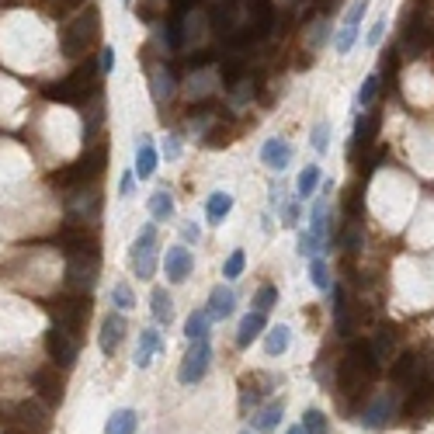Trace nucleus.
Returning <instances> with one entry per match:
<instances>
[{"label":"nucleus","instance_id":"obj_39","mask_svg":"<svg viewBox=\"0 0 434 434\" xmlns=\"http://www.w3.org/2000/svg\"><path fill=\"white\" fill-rule=\"evenodd\" d=\"M361 244H365L361 223H347V251H351V254H358V251H361Z\"/></svg>","mask_w":434,"mask_h":434},{"label":"nucleus","instance_id":"obj_40","mask_svg":"<svg viewBox=\"0 0 434 434\" xmlns=\"http://www.w3.org/2000/svg\"><path fill=\"white\" fill-rule=\"evenodd\" d=\"M278 212H282V223L285 226H299V205L296 201H282Z\"/></svg>","mask_w":434,"mask_h":434},{"label":"nucleus","instance_id":"obj_21","mask_svg":"<svg viewBox=\"0 0 434 434\" xmlns=\"http://www.w3.org/2000/svg\"><path fill=\"white\" fill-rule=\"evenodd\" d=\"M230 208H233V195H230V191H212L208 201H205V219H208L212 226H223V219L230 215Z\"/></svg>","mask_w":434,"mask_h":434},{"label":"nucleus","instance_id":"obj_17","mask_svg":"<svg viewBox=\"0 0 434 434\" xmlns=\"http://www.w3.org/2000/svg\"><path fill=\"white\" fill-rule=\"evenodd\" d=\"M101 163H105V150H94V153H87L80 163H73L70 170H63V174H60V181H73V184L91 181V177H98V174H101Z\"/></svg>","mask_w":434,"mask_h":434},{"label":"nucleus","instance_id":"obj_8","mask_svg":"<svg viewBox=\"0 0 434 434\" xmlns=\"http://www.w3.org/2000/svg\"><path fill=\"white\" fill-rule=\"evenodd\" d=\"M94 35H98V11H87V25H84V18H80L77 25L66 28V35H63V53H70V56L87 53V49L94 46Z\"/></svg>","mask_w":434,"mask_h":434},{"label":"nucleus","instance_id":"obj_36","mask_svg":"<svg viewBox=\"0 0 434 434\" xmlns=\"http://www.w3.org/2000/svg\"><path fill=\"white\" fill-rule=\"evenodd\" d=\"M375 91H379V73H368L358 87V108H368L375 101Z\"/></svg>","mask_w":434,"mask_h":434},{"label":"nucleus","instance_id":"obj_30","mask_svg":"<svg viewBox=\"0 0 434 434\" xmlns=\"http://www.w3.org/2000/svg\"><path fill=\"white\" fill-rule=\"evenodd\" d=\"M170 98H174V73H170V70H156V73H153V101L163 105V101H170Z\"/></svg>","mask_w":434,"mask_h":434},{"label":"nucleus","instance_id":"obj_5","mask_svg":"<svg viewBox=\"0 0 434 434\" xmlns=\"http://www.w3.org/2000/svg\"><path fill=\"white\" fill-rule=\"evenodd\" d=\"M365 15H368V0H351V8L344 11V21H341V28H337V35H334V49H337L341 56L351 53V46L358 42V32H361Z\"/></svg>","mask_w":434,"mask_h":434},{"label":"nucleus","instance_id":"obj_9","mask_svg":"<svg viewBox=\"0 0 434 434\" xmlns=\"http://www.w3.org/2000/svg\"><path fill=\"white\" fill-rule=\"evenodd\" d=\"M87 313H91V306H87V296H84V292H80L77 299L56 302V309H53L56 327H63V330H70V334H80V327L87 323Z\"/></svg>","mask_w":434,"mask_h":434},{"label":"nucleus","instance_id":"obj_41","mask_svg":"<svg viewBox=\"0 0 434 434\" xmlns=\"http://www.w3.org/2000/svg\"><path fill=\"white\" fill-rule=\"evenodd\" d=\"M382 35H386V18L372 21V28H368V35H365V46H368V49H375V46L382 42Z\"/></svg>","mask_w":434,"mask_h":434},{"label":"nucleus","instance_id":"obj_44","mask_svg":"<svg viewBox=\"0 0 434 434\" xmlns=\"http://www.w3.org/2000/svg\"><path fill=\"white\" fill-rule=\"evenodd\" d=\"M181 237H184L188 244H198V240H201V230H198L195 223H184V226H181Z\"/></svg>","mask_w":434,"mask_h":434},{"label":"nucleus","instance_id":"obj_22","mask_svg":"<svg viewBox=\"0 0 434 434\" xmlns=\"http://www.w3.org/2000/svg\"><path fill=\"white\" fill-rule=\"evenodd\" d=\"M427 46H431V28H427L424 21H410V25H406V35H403V49H406L410 56H420Z\"/></svg>","mask_w":434,"mask_h":434},{"label":"nucleus","instance_id":"obj_28","mask_svg":"<svg viewBox=\"0 0 434 434\" xmlns=\"http://www.w3.org/2000/svg\"><path fill=\"white\" fill-rule=\"evenodd\" d=\"M150 302H153V320H156L160 327H167V323L174 320V299L167 296V289H153Z\"/></svg>","mask_w":434,"mask_h":434},{"label":"nucleus","instance_id":"obj_3","mask_svg":"<svg viewBox=\"0 0 434 434\" xmlns=\"http://www.w3.org/2000/svg\"><path fill=\"white\" fill-rule=\"evenodd\" d=\"M129 264H132V271L139 275V282L153 278V271H156V226H153V223L143 226V233L136 237V244H132V251H129Z\"/></svg>","mask_w":434,"mask_h":434},{"label":"nucleus","instance_id":"obj_19","mask_svg":"<svg viewBox=\"0 0 434 434\" xmlns=\"http://www.w3.org/2000/svg\"><path fill=\"white\" fill-rule=\"evenodd\" d=\"M392 382H403V386H417L420 379H427V372H424V361L417 358V354H403L396 365H392Z\"/></svg>","mask_w":434,"mask_h":434},{"label":"nucleus","instance_id":"obj_15","mask_svg":"<svg viewBox=\"0 0 434 434\" xmlns=\"http://www.w3.org/2000/svg\"><path fill=\"white\" fill-rule=\"evenodd\" d=\"M163 351V337H160V330L156 327H146V330H139V344H136V368H150L153 365V358Z\"/></svg>","mask_w":434,"mask_h":434},{"label":"nucleus","instance_id":"obj_1","mask_svg":"<svg viewBox=\"0 0 434 434\" xmlns=\"http://www.w3.org/2000/svg\"><path fill=\"white\" fill-rule=\"evenodd\" d=\"M375 375H379V354L372 351V344H354V347L344 354L341 368H337V389H341L344 396L361 392Z\"/></svg>","mask_w":434,"mask_h":434},{"label":"nucleus","instance_id":"obj_27","mask_svg":"<svg viewBox=\"0 0 434 434\" xmlns=\"http://www.w3.org/2000/svg\"><path fill=\"white\" fill-rule=\"evenodd\" d=\"M136 424H139V413L136 410H115L105 424V434H136Z\"/></svg>","mask_w":434,"mask_h":434},{"label":"nucleus","instance_id":"obj_32","mask_svg":"<svg viewBox=\"0 0 434 434\" xmlns=\"http://www.w3.org/2000/svg\"><path fill=\"white\" fill-rule=\"evenodd\" d=\"M111 306H115L118 313H129V309L136 306V296H132L129 282H118V285H111Z\"/></svg>","mask_w":434,"mask_h":434},{"label":"nucleus","instance_id":"obj_11","mask_svg":"<svg viewBox=\"0 0 434 434\" xmlns=\"http://www.w3.org/2000/svg\"><path fill=\"white\" fill-rule=\"evenodd\" d=\"M163 271H167V282H174V285H181V282H188V275L195 271V254L188 251V247H167V254H163Z\"/></svg>","mask_w":434,"mask_h":434},{"label":"nucleus","instance_id":"obj_4","mask_svg":"<svg viewBox=\"0 0 434 434\" xmlns=\"http://www.w3.org/2000/svg\"><path fill=\"white\" fill-rule=\"evenodd\" d=\"M208 365H212V344H208V337L191 341L188 354L181 358L177 382H181V386H195V382H201V379H205V372H208Z\"/></svg>","mask_w":434,"mask_h":434},{"label":"nucleus","instance_id":"obj_25","mask_svg":"<svg viewBox=\"0 0 434 434\" xmlns=\"http://www.w3.org/2000/svg\"><path fill=\"white\" fill-rule=\"evenodd\" d=\"M146 208H150V215H153L156 223H167L170 215H174V195H170L167 188H160V191H153V195H150Z\"/></svg>","mask_w":434,"mask_h":434},{"label":"nucleus","instance_id":"obj_26","mask_svg":"<svg viewBox=\"0 0 434 434\" xmlns=\"http://www.w3.org/2000/svg\"><path fill=\"white\" fill-rule=\"evenodd\" d=\"M320 181H323V174H320V163H309L299 177H296V198L299 201H306V198H313L316 195V188H320Z\"/></svg>","mask_w":434,"mask_h":434},{"label":"nucleus","instance_id":"obj_18","mask_svg":"<svg viewBox=\"0 0 434 434\" xmlns=\"http://www.w3.org/2000/svg\"><path fill=\"white\" fill-rule=\"evenodd\" d=\"M264 330H268V313L251 309V313L240 320V327H237V347H251V344H254Z\"/></svg>","mask_w":434,"mask_h":434},{"label":"nucleus","instance_id":"obj_48","mask_svg":"<svg viewBox=\"0 0 434 434\" xmlns=\"http://www.w3.org/2000/svg\"><path fill=\"white\" fill-rule=\"evenodd\" d=\"M247 434H251V431H247Z\"/></svg>","mask_w":434,"mask_h":434},{"label":"nucleus","instance_id":"obj_43","mask_svg":"<svg viewBox=\"0 0 434 434\" xmlns=\"http://www.w3.org/2000/svg\"><path fill=\"white\" fill-rule=\"evenodd\" d=\"M163 156H167V160H177V156H181V139H177V136H167V143H163Z\"/></svg>","mask_w":434,"mask_h":434},{"label":"nucleus","instance_id":"obj_34","mask_svg":"<svg viewBox=\"0 0 434 434\" xmlns=\"http://www.w3.org/2000/svg\"><path fill=\"white\" fill-rule=\"evenodd\" d=\"M275 306H278V289L275 285H261L257 296H254V309L257 313H271Z\"/></svg>","mask_w":434,"mask_h":434},{"label":"nucleus","instance_id":"obj_38","mask_svg":"<svg viewBox=\"0 0 434 434\" xmlns=\"http://www.w3.org/2000/svg\"><path fill=\"white\" fill-rule=\"evenodd\" d=\"M309 143H313V150L323 156V153L330 150V125H327V122H316V125H313V136H309Z\"/></svg>","mask_w":434,"mask_h":434},{"label":"nucleus","instance_id":"obj_14","mask_svg":"<svg viewBox=\"0 0 434 434\" xmlns=\"http://www.w3.org/2000/svg\"><path fill=\"white\" fill-rule=\"evenodd\" d=\"M208 316H212V323L215 320H230L233 313H237V292L230 289V285H215L212 292H208Z\"/></svg>","mask_w":434,"mask_h":434},{"label":"nucleus","instance_id":"obj_47","mask_svg":"<svg viewBox=\"0 0 434 434\" xmlns=\"http://www.w3.org/2000/svg\"><path fill=\"white\" fill-rule=\"evenodd\" d=\"M4 434H25V431H18V427H11V431H4Z\"/></svg>","mask_w":434,"mask_h":434},{"label":"nucleus","instance_id":"obj_12","mask_svg":"<svg viewBox=\"0 0 434 434\" xmlns=\"http://www.w3.org/2000/svg\"><path fill=\"white\" fill-rule=\"evenodd\" d=\"M261 163H264L268 170L282 174V170L292 163V143H289V139H282V136L264 139V146H261Z\"/></svg>","mask_w":434,"mask_h":434},{"label":"nucleus","instance_id":"obj_24","mask_svg":"<svg viewBox=\"0 0 434 434\" xmlns=\"http://www.w3.org/2000/svg\"><path fill=\"white\" fill-rule=\"evenodd\" d=\"M289 344H292V330H289L285 323L268 327V334H264V351H268V358L285 354V351H289Z\"/></svg>","mask_w":434,"mask_h":434},{"label":"nucleus","instance_id":"obj_23","mask_svg":"<svg viewBox=\"0 0 434 434\" xmlns=\"http://www.w3.org/2000/svg\"><path fill=\"white\" fill-rule=\"evenodd\" d=\"M208 330H212L208 309H205V306H201V309H191L188 320H184V337H188V341H201V337H208Z\"/></svg>","mask_w":434,"mask_h":434},{"label":"nucleus","instance_id":"obj_13","mask_svg":"<svg viewBox=\"0 0 434 434\" xmlns=\"http://www.w3.org/2000/svg\"><path fill=\"white\" fill-rule=\"evenodd\" d=\"M15 413H18V417H11V420H15V427H18V431H25V434H42V431L49 427L46 406H39L35 399H32V403H18V406H15Z\"/></svg>","mask_w":434,"mask_h":434},{"label":"nucleus","instance_id":"obj_29","mask_svg":"<svg viewBox=\"0 0 434 434\" xmlns=\"http://www.w3.org/2000/svg\"><path fill=\"white\" fill-rule=\"evenodd\" d=\"M35 389L49 399V403H60L63 399V379L56 375L53 382H49V368H42V372H35Z\"/></svg>","mask_w":434,"mask_h":434},{"label":"nucleus","instance_id":"obj_10","mask_svg":"<svg viewBox=\"0 0 434 434\" xmlns=\"http://www.w3.org/2000/svg\"><path fill=\"white\" fill-rule=\"evenodd\" d=\"M125 330H129V323H125V313H108L105 320H101V334H98V344H101V354H115L118 347H122V341H125Z\"/></svg>","mask_w":434,"mask_h":434},{"label":"nucleus","instance_id":"obj_16","mask_svg":"<svg viewBox=\"0 0 434 434\" xmlns=\"http://www.w3.org/2000/svg\"><path fill=\"white\" fill-rule=\"evenodd\" d=\"M156 163H160V153H156L153 139H150V136H139V146H136V167H132V174H136L139 181H150V177L156 174Z\"/></svg>","mask_w":434,"mask_h":434},{"label":"nucleus","instance_id":"obj_2","mask_svg":"<svg viewBox=\"0 0 434 434\" xmlns=\"http://www.w3.org/2000/svg\"><path fill=\"white\" fill-rule=\"evenodd\" d=\"M98 268H101V257H98V244L91 240L87 247H73L70 251V268H66V282L73 292H91L94 282H98Z\"/></svg>","mask_w":434,"mask_h":434},{"label":"nucleus","instance_id":"obj_35","mask_svg":"<svg viewBox=\"0 0 434 434\" xmlns=\"http://www.w3.org/2000/svg\"><path fill=\"white\" fill-rule=\"evenodd\" d=\"M309 278H313V285L316 289H330V271H327V261L323 257H309Z\"/></svg>","mask_w":434,"mask_h":434},{"label":"nucleus","instance_id":"obj_20","mask_svg":"<svg viewBox=\"0 0 434 434\" xmlns=\"http://www.w3.org/2000/svg\"><path fill=\"white\" fill-rule=\"evenodd\" d=\"M282 413H285L282 399H271L268 406H261V410L251 417V431H254V434H271V431H278V424H282Z\"/></svg>","mask_w":434,"mask_h":434},{"label":"nucleus","instance_id":"obj_7","mask_svg":"<svg viewBox=\"0 0 434 434\" xmlns=\"http://www.w3.org/2000/svg\"><path fill=\"white\" fill-rule=\"evenodd\" d=\"M46 351H49L53 365L70 368V365L77 361V334H70V330H63V327H53V330L46 334Z\"/></svg>","mask_w":434,"mask_h":434},{"label":"nucleus","instance_id":"obj_46","mask_svg":"<svg viewBox=\"0 0 434 434\" xmlns=\"http://www.w3.org/2000/svg\"><path fill=\"white\" fill-rule=\"evenodd\" d=\"M289 434H309V431H306V427H302V424H296V427H292V431H289Z\"/></svg>","mask_w":434,"mask_h":434},{"label":"nucleus","instance_id":"obj_6","mask_svg":"<svg viewBox=\"0 0 434 434\" xmlns=\"http://www.w3.org/2000/svg\"><path fill=\"white\" fill-rule=\"evenodd\" d=\"M396 410H399V399H396V392H379V396H372V403L361 410V427H368V431H382V427H389V420L396 417Z\"/></svg>","mask_w":434,"mask_h":434},{"label":"nucleus","instance_id":"obj_45","mask_svg":"<svg viewBox=\"0 0 434 434\" xmlns=\"http://www.w3.org/2000/svg\"><path fill=\"white\" fill-rule=\"evenodd\" d=\"M115 70V49L108 46L105 53H101V73H111Z\"/></svg>","mask_w":434,"mask_h":434},{"label":"nucleus","instance_id":"obj_37","mask_svg":"<svg viewBox=\"0 0 434 434\" xmlns=\"http://www.w3.org/2000/svg\"><path fill=\"white\" fill-rule=\"evenodd\" d=\"M244 268H247V254L244 251H233L230 257H226V264H223V278H240L244 275Z\"/></svg>","mask_w":434,"mask_h":434},{"label":"nucleus","instance_id":"obj_33","mask_svg":"<svg viewBox=\"0 0 434 434\" xmlns=\"http://www.w3.org/2000/svg\"><path fill=\"white\" fill-rule=\"evenodd\" d=\"M375 129H379V115H365V118H358V125H354V146L361 143H372V136H375ZM351 146V150H354Z\"/></svg>","mask_w":434,"mask_h":434},{"label":"nucleus","instance_id":"obj_31","mask_svg":"<svg viewBox=\"0 0 434 434\" xmlns=\"http://www.w3.org/2000/svg\"><path fill=\"white\" fill-rule=\"evenodd\" d=\"M302 427H306L309 434H330V420H327V413L316 410V406H309V410L302 413Z\"/></svg>","mask_w":434,"mask_h":434},{"label":"nucleus","instance_id":"obj_42","mask_svg":"<svg viewBox=\"0 0 434 434\" xmlns=\"http://www.w3.org/2000/svg\"><path fill=\"white\" fill-rule=\"evenodd\" d=\"M132 191H136V174H132V170H125V174H122V181H118V195H122V198H129Z\"/></svg>","mask_w":434,"mask_h":434}]
</instances>
